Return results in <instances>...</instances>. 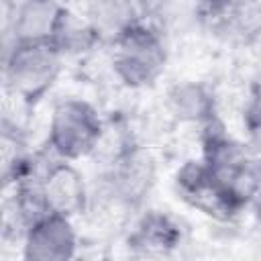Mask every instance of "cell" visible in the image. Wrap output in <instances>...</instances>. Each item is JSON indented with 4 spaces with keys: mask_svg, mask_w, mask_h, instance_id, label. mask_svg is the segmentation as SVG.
I'll return each instance as SVG.
<instances>
[{
    "mask_svg": "<svg viewBox=\"0 0 261 261\" xmlns=\"http://www.w3.org/2000/svg\"><path fill=\"white\" fill-rule=\"evenodd\" d=\"M202 161L237 200L241 208L251 204L261 190V157L234 141L214 118L204 124Z\"/></svg>",
    "mask_w": 261,
    "mask_h": 261,
    "instance_id": "6da1fadb",
    "label": "cell"
},
{
    "mask_svg": "<svg viewBox=\"0 0 261 261\" xmlns=\"http://www.w3.org/2000/svg\"><path fill=\"white\" fill-rule=\"evenodd\" d=\"M63 55L51 43H14L2 57V88L35 106L55 84Z\"/></svg>",
    "mask_w": 261,
    "mask_h": 261,
    "instance_id": "7a4b0ae2",
    "label": "cell"
},
{
    "mask_svg": "<svg viewBox=\"0 0 261 261\" xmlns=\"http://www.w3.org/2000/svg\"><path fill=\"white\" fill-rule=\"evenodd\" d=\"M167 65L163 33L145 20L112 43V69L128 88H147L159 80Z\"/></svg>",
    "mask_w": 261,
    "mask_h": 261,
    "instance_id": "3957f363",
    "label": "cell"
},
{
    "mask_svg": "<svg viewBox=\"0 0 261 261\" xmlns=\"http://www.w3.org/2000/svg\"><path fill=\"white\" fill-rule=\"evenodd\" d=\"M104 124L96 108L80 98H67L53 106L47 143L57 159L77 161L94 153L102 141Z\"/></svg>",
    "mask_w": 261,
    "mask_h": 261,
    "instance_id": "277c9868",
    "label": "cell"
},
{
    "mask_svg": "<svg viewBox=\"0 0 261 261\" xmlns=\"http://www.w3.org/2000/svg\"><path fill=\"white\" fill-rule=\"evenodd\" d=\"M157 179V159L145 147H126L116 155L104 186L108 206L135 210L149 196Z\"/></svg>",
    "mask_w": 261,
    "mask_h": 261,
    "instance_id": "5b68a950",
    "label": "cell"
},
{
    "mask_svg": "<svg viewBox=\"0 0 261 261\" xmlns=\"http://www.w3.org/2000/svg\"><path fill=\"white\" fill-rule=\"evenodd\" d=\"M173 186L186 204L214 220H230L243 210L202 159L186 161L177 169Z\"/></svg>",
    "mask_w": 261,
    "mask_h": 261,
    "instance_id": "8992f818",
    "label": "cell"
},
{
    "mask_svg": "<svg viewBox=\"0 0 261 261\" xmlns=\"http://www.w3.org/2000/svg\"><path fill=\"white\" fill-rule=\"evenodd\" d=\"M77 234L71 218L47 212L37 218L22 237V257L27 261H67L75 257Z\"/></svg>",
    "mask_w": 261,
    "mask_h": 261,
    "instance_id": "52a82bcc",
    "label": "cell"
},
{
    "mask_svg": "<svg viewBox=\"0 0 261 261\" xmlns=\"http://www.w3.org/2000/svg\"><path fill=\"white\" fill-rule=\"evenodd\" d=\"M45 206L53 214L73 218L88 208V188L80 169L65 159L47 165L39 177Z\"/></svg>",
    "mask_w": 261,
    "mask_h": 261,
    "instance_id": "ba28073f",
    "label": "cell"
},
{
    "mask_svg": "<svg viewBox=\"0 0 261 261\" xmlns=\"http://www.w3.org/2000/svg\"><path fill=\"white\" fill-rule=\"evenodd\" d=\"M63 10L65 4L59 0H16L10 33L4 37V51L14 43L53 41Z\"/></svg>",
    "mask_w": 261,
    "mask_h": 261,
    "instance_id": "9c48e42d",
    "label": "cell"
},
{
    "mask_svg": "<svg viewBox=\"0 0 261 261\" xmlns=\"http://www.w3.org/2000/svg\"><path fill=\"white\" fill-rule=\"evenodd\" d=\"M100 43H114L128 29L143 22L141 0H92L86 12Z\"/></svg>",
    "mask_w": 261,
    "mask_h": 261,
    "instance_id": "30bf717a",
    "label": "cell"
},
{
    "mask_svg": "<svg viewBox=\"0 0 261 261\" xmlns=\"http://www.w3.org/2000/svg\"><path fill=\"white\" fill-rule=\"evenodd\" d=\"M179 226L171 216L159 210L145 212L135 224V230L128 234V247L137 249L141 255H167L179 245Z\"/></svg>",
    "mask_w": 261,
    "mask_h": 261,
    "instance_id": "8fae6325",
    "label": "cell"
},
{
    "mask_svg": "<svg viewBox=\"0 0 261 261\" xmlns=\"http://www.w3.org/2000/svg\"><path fill=\"white\" fill-rule=\"evenodd\" d=\"M167 110L179 122L208 124L216 118L214 98L206 86L198 82H177L167 90Z\"/></svg>",
    "mask_w": 261,
    "mask_h": 261,
    "instance_id": "7c38bea8",
    "label": "cell"
},
{
    "mask_svg": "<svg viewBox=\"0 0 261 261\" xmlns=\"http://www.w3.org/2000/svg\"><path fill=\"white\" fill-rule=\"evenodd\" d=\"M51 43L65 57V55H82V53L92 51L96 45H100V39L94 27L90 24L88 16H82L65 6Z\"/></svg>",
    "mask_w": 261,
    "mask_h": 261,
    "instance_id": "4fadbf2b",
    "label": "cell"
},
{
    "mask_svg": "<svg viewBox=\"0 0 261 261\" xmlns=\"http://www.w3.org/2000/svg\"><path fill=\"white\" fill-rule=\"evenodd\" d=\"M230 37L241 43H251L261 37V0H234L226 18L220 24Z\"/></svg>",
    "mask_w": 261,
    "mask_h": 261,
    "instance_id": "5bb4252c",
    "label": "cell"
},
{
    "mask_svg": "<svg viewBox=\"0 0 261 261\" xmlns=\"http://www.w3.org/2000/svg\"><path fill=\"white\" fill-rule=\"evenodd\" d=\"M157 16L161 24L159 31H179L200 18V4L198 0H159Z\"/></svg>",
    "mask_w": 261,
    "mask_h": 261,
    "instance_id": "9a60e30c",
    "label": "cell"
},
{
    "mask_svg": "<svg viewBox=\"0 0 261 261\" xmlns=\"http://www.w3.org/2000/svg\"><path fill=\"white\" fill-rule=\"evenodd\" d=\"M245 124L251 135L261 137V86H255L245 104Z\"/></svg>",
    "mask_w": 261,
    "mask_h": 261,
    "instance_id": "2e32d148",
    "label": "cell"
},
{
    "mask_svg": "<svg viewBox=\"0 0 261 261\" xmlns=\"http://www.w3.org/2000/svg\"><path fill=\"white\" fill-rule=\"evenodd\" d=\"M198 4H200V20H206L210 24L214 22L220 27L234 0H198Z\"/></svg>",
    "mask_w": 261,
    "mask_h": 261,
    "instance_id": "e0dca14e",
    "label": "cell"
},
{
    "mask_svg": "<svg viewBox=\"0 0 261 261\" xmlns=\"http://www.w3.org/2000/svg\"><path fill=\"white\" fill-rule=\"evenodd\" d=\"M257 139H259V145H261V137H257Z\"/></svg>",
    "mask_w": 261,
    "mask_h": 261,
    "instance_id": "ac0fdd59",
    "label": "cell"
}]
</instances>
